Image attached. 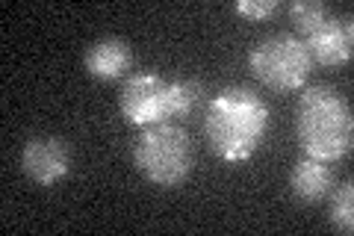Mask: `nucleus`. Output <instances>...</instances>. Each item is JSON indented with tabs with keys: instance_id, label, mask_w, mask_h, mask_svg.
I'll list each match as a JSON object with an SVG mask.
<instances>
[{
	"instance_id": "10",
	"label": "nucleus",
	"mask_w": 354,
	"mask_h": 236,
	"mask_svg": "<svg viewBox=\"0 0 354 236\" xmlns=\"http://www.w3.org/2000/svg\"><path fill=\"white\" fill-rule=\"evenodd\" d=\"M328 18L330 9L322 0H295V3H290V21L295 24L298 39H307L310 33H316Z\"/></svg>"
},
{
	"instance_id": "5",
	"label": "nucleus",
	"mask_w": 354,
	"mask_h": 236,
	"mask_svg": "<svg viewBox=\"0 0 354 236\" xmlns=\"http://www.w3.org/2000/svg\"><path fill=\"white\" fill-rule=\"evenodd\" d=\"M118 107L127 125L151 127L177 116V83L162 80L153 71H139L124 77L118 95Z\"/></svg>"
},
{
	"instance_id": "7",
	"label": "nucleus",
	"mask_w": 354,
	"mask_h": 236,
	"mask_svg": "<svg viewBox=\"0 0 354 236\" xmlns=\"http://www.w3.org/2000/svg\"><path fill=\"white\" fill-rule=\"evenodd\" d=\"M313 62L322 65H346L351 62V48H354V27L351 15H330L316 33H310L304 39Z\"/></svg>"
},
{
	"instance_id": "9",
	"label": "nucleus",
	"mask_w": 354,
	"mask_h": 236,
	"mask_svg": "<svg viewBox=\"0 0 354 236\" xmlns=\"http://www.w3.org/2000/svg\"><path fill=\"white\" fill-rule=\"evenodd\" d=\"M334 186V172H330L328 163L310 160V156H301L292 172H290V189L298 201L304 204H319Z\"/></svg>"
},
{
	"instance_id": "4",
	"label": "nucleus",
	"mask_w": 354,
	"mask_h": 236,
	"mask_svg": "<svg viewBox=\"0 0 354 236\" xmlns=\"http://www.w3.org/2000/svg\"><path fill=\"white\" fill-rule=\"evenodd\" d=\"M248 69L263 86L274 92H298L310 71H313V56H310L304 39L295 33H274L257 42L248 53Z\"/></svg>"
},
{
	"instance_id": "2",
	"label": "nucleus",
	"mask_w": 354,
	"mask_h": 236,
	"mask_svg": "<svg viewBox=\"0 0 354 236\" xmlns=\"http://www.w3.org/2000/svg\"><path fill=\"white\" fill-rule=\"evenodd\" d=\"M295 136L304 156L339 163L351 154L354 118L351 104L330 86H310L295 107Z\"/></svg>"
},
{
	"instance_id": "13",
	"label": "nucleus",
	"mask_w": 354,
	"mask_h": 236,
	"mask_svg": "<svg viewBox=\"0 0 354 236\" xmlns=\"http://www.w3.org/2000/svg\"><path fill=\"white\" fill-rule=\"evenodd\" d=\"M278 9H281L278 0H239V3H236V12L242 18H254V21L272 18Z\"/></svg>"
},
{
	"instance_id": "12",
	"label": "nucleus",
	"mask_w": 354,
	"mask_h": 236,
	"mask_svg": "<svg viewBox=\"0 0 354 236\" xmlns=\"http://www.w3.org/2000/svg\"><path fill=\"white\" fill-rule=\"evenodd\" d=\"M177 83V116L174 118H195L207 109V89L201 80H174Z\"/></svg>"
},
{
	"instance_id": "8",
	"label": "nucleus",
	"mask_w": 354,
	"mask_h": 236,
	"mask_svg": "<svg viewBox=\"0 0 354 236\" xmlns=\"http://www.w3.org/2000/svg\"><path fill=\"white\" fill-rule=\"evenodd\" d=\"M83 65L95 80H118V77H124L130 71L133 51L124 39L106 36V39H97V42L88 44Z\"/></svg>"
},
{
	"instance_id": "1",
	"label": "nucleus",
	"mask_w": 354,
	"mask_h": 236,
	"mask_svg": "<svg viewBox=\"0 0 354 236\" xmlns=\"http://www.w3.org/2000/svg\"><path fill=\"white\" fill-rule=\"evenodd\" d=\"M269 130V107L248 86L218 92L204 109L207 148L225 163H245L257 154Z\"/></svg>"
},
{
	"instance_id": "6",
	"label": "nucleus",
	"mask_w": 354,
	"mask_h": 236,
	"mask_svg": "<svg viewBox=\"0 0 354 236\" xmlns=\"http://www.w3.org/2000/svg\"><path fill=\"white\" fill-rule=\"evenodd\" d=\"M21 168L36 186H53L71 172V145L62 136H41L27 139L21 151Z\"/></svg>"
},
{
	"instance_id": "3",
	"label": "nucleus",
	"mask_w": 354,
	"mask_h": 236,
	"mask_svg": "<svg viewBox=\"0 0 354 236\" xmlns=\"http://www.w3.org/2000/svg\"><path fill=\"white\" fill-rule=\"evenodd\" d=\"M133 165L148 183L174 189L189 181L195 165L192 139L180 125L160 121V125L142 127L133 142Z\"/></svg>"
},
{
	"instance_id": "11",
	"label": "nucleus",
	"mask_w": 354,
	"mask_h": 236,
	"mask_svg": "<svg viewBox=\"0 0 354 236\" xmlns=\"http://www.w3.org/2000/svg\"><path fill=\"white\" fill-rule=\"evenodd\" d=\"M330 221L342 236H351L354 233V183L351 177L342 181V186L330 198Z\"/></svg>"
}]
</instances>
